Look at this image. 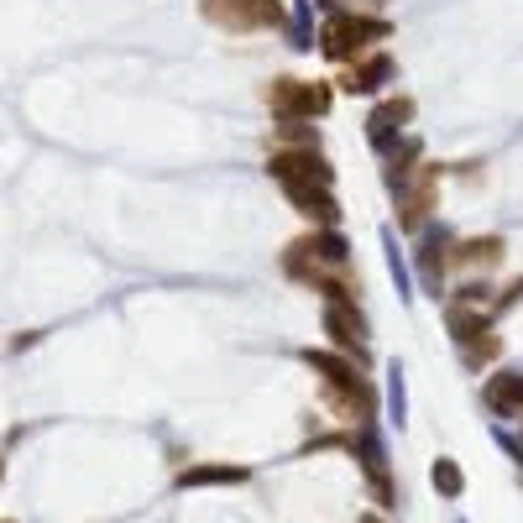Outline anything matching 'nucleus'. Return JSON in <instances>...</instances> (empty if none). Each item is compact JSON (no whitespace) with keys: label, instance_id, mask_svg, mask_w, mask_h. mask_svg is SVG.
<instances>
[{"label":"nucleus","instance_id":"1","mask_svg":"<svg viewBox=\"0 0 523 523\" xmlns=\"http://www.w3.org/2000/svg\"><path fill=\"white\" fill-rule=\"evenodd\" d=\"M204 16L231 32H252V27H272L278 21V0H204Z\"/></svg>","mask_w":523,"mask_h":523},{"label":"nucleus","instance_id":"2","mask_svg":"<svg viewBox=\"0 0 523 523\" xmlns=\"http://www.w3.org/2000/svg\"><path fill=\"white\" fill-rule=\"evenodd\" d=\"M388 27L382 21H361V16H330L325 21V32H320V48L330 53V58H351L356 48H367L372 37H382Z\"/></svg>","mask_w":523,"mask_h":523},{"label":"nucleus","instance_id":"3","mask_svg":"<svg viewBox=\"0 0 523 523\" xmlns=\"http://www.w3.org/2000/svg\"><path fill=\"white\" fill-rule=\"evenodd\" d=\"M267 168L283 189H325L330 184V168H325L320 152H278Z\"/></svg>","mask_w":523,"mask_h":523},{"label":"nucleus","instance_id":"4","mask_svg":"<svg viewBox=\"0 0 523 523\" xmlns=\"http://www.w3.org/2000/svg\"><path fill=\"white\" fill-rule=\"evenodd\" d=\"M325 89L320 84H299V79H278L272 84V110H278L283 121H299V116H314V110H325Z\"/></svg>","mask_w":523,"mask_h":523},{"label":"nucleus","instance_id":"5","mask_svg":"<svg viewBox=\"0 0 523 523\" xmlns=\"http://www.w3.org/2000/svg\"><path fill=\"white\" fill-rule=\"evenodd\" d=\"M445 246H450L445 225H429L424 241H419V278H424V288L435 293V299H440V278H445Z\"/></svg>","mask_w":523,"mask_h":523},{"label":"nucleus","instance_id":"6","mask_svg":"<svg viewBox=\"0 0 523 523\" xmlns=\"http://www.w3.org/2000/svg\"><path fill=\"white\" fill-rule=\"evenodd\" d=\"M414 116V105L408 100H388V105H377L372 116H367V136H372V147H388L393 136L403 131V121Z\"/></svg>","mask_w":523,"mask_h":523},{"label":"nucleus","instance_id":"7","mask_svg":"<svg viewBox=\"0 0 523 523\" xmlns=\"http://www.w3.org/2000/svg\"><path fill=\"white\" fill-rule=\"evenodd\" d=\"M325 330L335 335V346H346V351H351V346L361 351V340H367V325H361V314H356L351 304H340V299L325 309Z\"/></svg>","mask_w":523,"mask_h":523},{"label":"nucleus","instance_id":"8","mask_svg":"<svg viewBox=\"0 0 523 523\" xmlns=\"http://www.w3.org/2000/svg\"><path fill=\"white\" fill-rule=\"evenodd\" d=\"M487 408L492 414H523V377L518 372H503L487 382Z\"/></svg>","mask_w":523,"mask_h":523},{"label":"nucleus","instance_id":"9","mask_svg":"<svg viewBox=\"0 0 523 523\" xmlns=\"http://www.w3.org/2000/svg\"><path fill=\"white\" fill-rule=\"evenodd\" d=\"M435 184H440V173H435V168H424V173H419V184H403V189H398V194H403V220H408V225H419V220H424Z\"/></svg>","mask_w":523,"mask_h":523},{"label":"nucleus","instance_id":"10","mask_svg":"<svg viewBox=\"0 0 523 523\" xmlns=\"http://www.w3.org/2000/svg\"><path fill=\"white\" fill-rule=\"evenodd\" d=\"M361 466H367V476H372L377 497H388V456H382L377 429H361Z\"/></svg>","mask_w":523,"mask_h":523},{"label":"nucleus","instance_id":"11","mask_svg":"<svg viewBox=\"0 0 523 523\" xmlns=\"http://www.w3.org/2000/svg\"><path fill=\"white\" fill-rule=\"evenodd\" d=\"M388 79H393V63L388 58H367L361 68H351V74H346V89H351V95H372V89H382Z\"/></svg>","mask_w":523,"mask_h":523},{"label":"nucleus","instance_id":"12","mask_svg":"<svg viewBox=\"0 0 523 523\" xmlns=\"http://www.w3.org/2000/svg\"><path fill=\"white\" fill-rule=\"evenodd\" d=\"M288 194H293V204H299V210H304L309 220L335 225V215H340V210H335V199H330L325 189H288Z\"/></svg>","mask_w":523,"mask_h":523},{"label":"nucleus","instance_id":"13","mask_svg":"<svg viewBox=\"0 0 523 523\" xmlns=\"http://www.w3.org/2000/svg\"><path fill=\"white\" fill-rule=\"evenodd\" d=\"M304 361H309L314 372H325V377H330V388H356V382H361V377L346 367V361H335V356H325V351H309Z\"/></svg>","mask_w":523,"mask_h":523},{"label":"nucleus","instance_id":"14","mask_svg":"<svg viewBox=\"0 0 523 523\" xmlns=\"http://www.w3.org/2000/svg\"><path fill=\"white\" fill-rule=\"evenodd\" d=\"M184 487H210V482H246V471L241 466H194V471H184L178 476Z\"/></svg>","mask_w":523,"mask_h":523},{"label":"nucleus","instance_id":"15","mask_svg":"<svg viewBox=\"0 0 523 523\" xmlns=\"http://www.w3.org/2000/svg\"><path fill=\"white\" fill-rule=\"evenodd\" d=\"M382 252H388V272H393V283H398V299H414V283H408V262L398 252V236L393 231H382Z\"/></svg>","mask_w":523,"mask_h":523},{"label":"nucleus","instance_id":"16","mask_svg":"<svg viewBox=\"0 0 523 523\" xmlns=\"http://www.w3.org/2000/svg\"><path fill=\"white\" fill-rule=\"evenodd\" d=\"M429 482H435V492H445V497H461V487H466V476H461V466L456 461H435V471H429Z\"/></svg>","mask_w":523,"mask_h":523},{"label":"nucleus","instance_id":"17","mask_svg":"<svg viewBox=\"0 0 523 523\" xmlns=\"http://www.w3.org/2000/svg\"><path fill=\"white\" fill-rule=\"evenodd\" d=\"M388 414H393V424L408 419V393H403V367H398V361L388 367Z\"/></svg>","mask_w":523,"mask_h":523},{"label":"nucleus","instance_id":"18","mask_svg":"<svg viewBox=\"0 0 523 523\" xmlns=\"http://www.w3.org/2000/svg\"><path fill=\"white\" fill-rule=\"evenodd\" d=\"M497 257H503V241H497V236H487V241H471V246H461V262H471V267H492Z\"/></svg>","mask_w":523,"mask_h":523},{"label":"nucleus","instance_id":"19","mask_svg":"<svg viewBox=\"0 0 523 523\" xmlns=\"http://www.w3.org/2000/svg\"><path fill=\"white\" fill-rule=\"evenodd\" d=\"M450 330H456V340H461V346H471V340L482 335V320H476L471 309H450Z\"/></svg>","mask_w":523,"mask_h":523},{"label":"nucleus","instance_id":"20","mask_svg":"<svg viewBox=\"0 0 523 523\" xmlns=\"http://www.w3.org/2000/svg\"><path fill=\"white\" fill-rule=\"evenodd\" d=\"M293 48H314L309 42V0H293Z\"/></svg>","mask_w":523,"mask_h":523},{"label":"nucleus","instance_id":"21","mask_svg":"<svg viewBox=\"0 0 523 523\" xmlns=\"http://www.w3.org/2000/svg\"><path fill=\"white\" fill-rule=\"evenodd\" d=\"M361 523H382V518H361Z\"/></svg>","mask_w":523,"mask_h":523}]
</instances>
